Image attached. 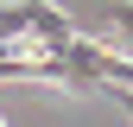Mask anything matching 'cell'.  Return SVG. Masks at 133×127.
<instances>
[{"instance_id":"1","label":"cell","mask_w":133,"mask_h":127,"mask_svg":"<svg viewBox=\"0 0 133 127\" xmlns=\"http://www.w3.org/2000/svg\"><path fill=\"white\" fill-rule=\"evenodd\" d=\"M70 13H57L51 0H0V51L13 38H38V45H63L70 38Z\"/></svg>"},{"instance_id":"2","label":"cell","mask_w":133,"mask_h":127,"mask_svg":"<svg viewBox=\"0 0 133 127\" xmlns=\"http://www.w3.org/2000/svg\"><path fill=\"white\" fill-rule=\"evenodd\" d=\"M0 127H6V121H0Z\"/></svg>"}]
</instances>
